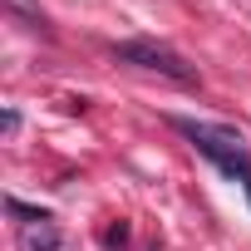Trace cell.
I'll return each instance as SVG.
<instances>
[{
	"mask_svg": "<svg viewBox=\"0 0 251 251\" xmlns=\"http://www.w3.org/2000/svg\"><path fill=\"white\" fill-rule=\"evenodd\" d=\"M173 128L226 177V182H241L246 202H251V153L241 143L236 128H226V123H197V118H173Z\"/></svg>",
	"mask_w": 251,
	"mask_h": 251,
	"instance_id": "cell-1",
	"label": "cell"
},
{
	"mask_svg": "<svg viewBox=\"0 0 251 251\" xmlns=\"http://www.w3.org/2000/svg\"><path fill=\"white\" fill-rule=\"evenodd\" d=\"M108 54H113L118 64L153 69V74H163V79H173V84H197V69H192L173 45H163V40H118Z\"/></svg>",
	"mask_w": 251,
	"mask_h": 251,
	"instance_id": "cell-2",
	"label": "cell"
},
{
	"mask_svg": "<svg viewBox=\"0 0 251 251\" xmlns=\"http://www.w3.org/2000/svg\"><path fill=\"white\" fill-rule=\"evenodd\" d=\"M20 251H59V226H54V217L20 226Z\"/></svg>",
	"mask_w": 251,
	"mask_h": 251,
	"instance_id": "cell-3",
	"label": "cell"
},
{
	"mask_svg": "<svg viewBox=\"0 0 251 251\" xmlns=\"http://www.w3.org/2000/svg\"><path fill=\"white\" fill-rule=\"evenodd\" d=\"M103 241H108V246H123V241H128V231H123V226H108Z\"/></svg>",
	"mask_w": 251,
	"mask_h": 251,
	"instance_id": "cell-4",
	"label": "cell"
}]
</instances>
